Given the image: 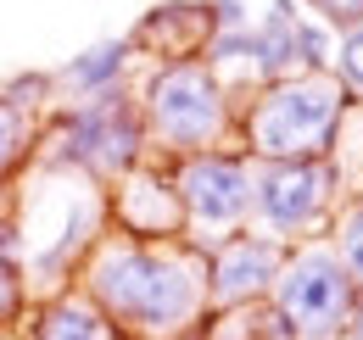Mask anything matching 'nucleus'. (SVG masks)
<instances>
[{"label":"nucleus","instance_id":"nucleus-15","mask_svg":"<svg viewBox=\"0 0 363 340\" xmlns=\"http://www.w3.org/2000/svg\"><path fill=\"white\" fill-rule=\"evenodd\" d=\"M40 145V123L34 112H17L11 101H0V190H11L23 173L34 168V151Z\"/></svg>","mask_w":363,"mask_h":340},{"label":"nucleus","instance_id":"nucleus-25","mask_svg":"<svg viewBox=\"0 0 363 340\" xmlns=\"http://www.w3.org/2000/svg\"><path fill=\"white\" fill-rule=\"evenodd\" d=\"M347 335L363 340V285H358V301H352V324H347Z\"/></svg>","mask_w":363,"mask_h":340},{"label":"nucleus","instance_id":"nucleus-8","mask_svg":"<svg viewBox=\"0 0 363 340\" xmlns=\"http://www.w3.org/2000/svg\"><path fill=\"white\" fill-rule=\"evenodd\" d=\"M174 190L184 207V240H196V246H218L252 223V162L240 145L179 157Z\"/></svg>","mask_w":363,"mask_h":340},{"label":"nucleus","instance_id":"nucleus-20","mask_svg":"<svg viewBox=\"0 0 363 340\" xmlns=\"http://www.w3.org/2000/svg\"><path fill=\"white\" fill-rule=\"evenodd\" d=\"M330 73L363 101V23L341 34V50H330Z\"/></svg>","mask_w":363,"mask_h":340},{"label":"nucleus","instance_id":"nucleus-10","mask_svg":"<svg viewBox=\"0 0 363 340\" xmlns=\"http://www.w3.org/2000/svg\"><path fill=\"white\" fill-rule=\"evenodd\" d=\"M201 256H207V307L224 312V307H263L269 301L285 246L257 229H240L218 246H201Z\"/></svg>","mask_w":363,"mask_h":340},{"label":"nucleus","instance_id":"nucleus-5","mask_svg":"<svg viewBox=\"0 0 363 340\" xmlns=\"http://www.w3.org/2000/svg\"><path fill=\"white\" fill-rule=\"evenodd\" d=\"M50 140L45 162L73 173H90L95 184H118L123 173H135L151 145H145V123H140V106L129 84L101 89V95H84L73 106H56L50 112V128L40 134Z\"/></svg>","mask_w":363,"mask_h":340},{"label":"nucleus","instance_id":"nucleus-11","mask_svg":"<svg viewBox=\"0 0 363 340\" xmlns=\"http://www.w3.org/2000/svg\"><path fill=\"white\" fill-rule=\"evenodd\" d=\"M207 40H213V17L201 0H162L135 23L129 50H145L157 62H190V56H201Z\"/></svg>","mask_w":363,"mask_h":340},{"label":"nucleus","instance_id":"nucleus-9","mask_svg":"<svg viewBox=\"0 0 363 340\" xmlns=\"http://www.w3.org/2000/svg\"><path fill=\"white\" fill-rule=\"evenodd\" d=\"M106 234H123L140 246H168L184 240V207L174 190V162H140L135 173H123L118 184H106Z\"/></svg>","mask_w":363,"mask_h":340},{"label":"nucleus","instance_id":"nucleus-12","mask_svg":"<svg viewBox=\"0 0 363 340\" xmlns=\"http://www.w3.org/2000/svg\"><path fill=\"white\" fill-rule=\"evenodd\" d=\"M23 340H135L129 329H118L84 290H56V296L34 301L17 324Z\"/></svg>","mask_w":363,"mask_h":340},{"label":"nucleus","instance_id":"nucleus-21","mask_svg":"<svg viewBox=\"0 0 363 340\" xmlns=\"http://www.w3.org/2000/svg\"><path fill=\"white\" fill-rule=\"evenodd\" d=\"M0 101H11L17 112H40L45 101H56V84H50V73H17L0 89Z\"/></svg>","mask_w":363,"mask_h":340},{"label":"nucleus","instance_id":"nucleus-14","mask_svg":"<svg viewBox=\"0 0 363 340\" xmlns=\"http://www.w3.org/2000/svg\"><path fill=\"white\" fill-rule=\"evenodd\" d=\"M129 67H135L129 40H101V45H90L84 56H73L67 67H56L50 84H56V89H73V95L84 101V95H101V89H118L123 79H129Z\"/></svg>","mask_w":363,"mask_h":340},{"label":"nucleus","instance_id":"nucleus-26","mask_svg":"<svg viewBox=\"0 0 363 340\" xmlns=\"http://www.w3.org/2000/svg\"><path fill=\"white\" fill-rule=\"evenodd\" d=\"M347 340H358V335H347Z\"/></svg>","mask_w":363,"mask_h":340},{"label":"nucleus","instance_id":"nucleus-16","mask_svg":"<svg viewBox=\"0 0 363 340\" xmlns=\"http://www.w3.org/2000/svg\"><path fill=\"white\" fill-rule=\"evenodd\" d=\"M324 240H330V251L341 256V268L352 273V285H363V190L352 196V201L335 207L330 229H324Z\"/></svg>","mask_w":363,"mask_h":340},{"label":"nucleus","instance_id":"nucleus-27","mask_svg":"<svg viewBox=\"0 0 363 340\" xmlns=\"http://www.w3.org/2000/svg\"><path fill=\"white\" fill-rule=\"evenodd\" d=\"M179 340H190V335H179Z\"/></svg>","mask_w":363,"mask_h":340},{"label":"nucleus","instance_id":"nucleus-4","mask_svg":"<svg viewBox=\"0 0 363 340\" xmlns=\"http://www.w3.org/2000/svg\"><path fill=\"white\" fill-rule=\"evenodd\" d=\"M135 106H140V123H145V145L162 151V162L229 145L235 140V112H240L224 73H213L201 56L151 62V73L140 79Z\"/></svg>","mask_w":363,"mask_h":340},{"label":"nucleus","instance_id":"nucleus-18","mask_svg":"<svg viewBox=\"0 0 363 340\" xmlns=\"http://www.w3.org/2000/svg\"><path fill=\"white\" fill-rule=\"evenodd\" d=\"M23 312H28V273L17 262H0V340L17 335Z\"/></svg>","mask_w":363,"mask_h":340},{"label":"nucleus","instance_id":"nucleus-24","mask_svg":"<svg viewBox=\"0 0 363 340\" xmlns=\"http://www.w3.org/2000/svg\"><path fill=\"white\" fill-rule=\"evenodd\" d=\"M0 262H17L23 268V234H17V217L0 212Z\"/></svg>","mask_w":363,"mask_h":340},{"label":"nucleus","instance_id":"nucleus-3","mask_svg":"<svg viewBox=\"0 0 363 340\" xmlns=\"http://www.w3.org/2000/svg\"><path fill=\"white\" fill-rule=\"evenodd\" d=\"M11 217L23 234V273L62 290L90 256V246L106 234V184H95L90 173L40 162L34 184L23 190V212Z\"/></svg>","mask_w":363,"mask_h":340},{"label":"nucleus","instance_id":"nucleus-7","mask_svg":"<svg viewBox=\"0 0 363 340\" xmlns=\"http://www.w3.org/2000/svg\"><path fill=\"white\" fill-rule=\"evenodd\" d=\"M358 285L330 251V240H296L279 256V273L269 285V307L296 329V340H347Z\"/></svg>","mask_w":363,"mask_h":340},{"label":"nucleus","instance_id":"nucleus-2","mask_svg":"<svg viewBox=\"0 0 363 340\" xmlns=\"http://www.w3.org/2000/svg\"><path fill=\"white\" fill-rule=\"evenodd\" d=\"M363 106L335 73H291L257 84V101L235 112V140L246 162H318L335 157L347 112Z\"/></svg>","mask_w":363,"mask_h":340},{"label":"nucleus","instance_id":"nucleus-17","mask_svg":"<svg viewBox=\"0 0 363 340\" xmlns=\"http://www.w3.org/2000/svg\"><path fill=\"white\" fill-rule=\"evenodd\" d=\"M190 340H263V307H224V312L207 307Z\"/></svg>","mask_w":363,"mask_h":340},{"label":"nucleus","instance_id":"nucleus-19","mask_svg":"<svg viewBox=\"0 0 363 340\" xmlns=\"http://www.w3.org/2000/svg\"><path fill=\"white\" fill-rule=\"evenodd\" d=\"M330 50H335V34L318 28L313 17L296 23V73H330Z\"/></svg>","mask_w":363,"mask_h":340},{"label":"nucleus","instance_id":"nucleus-13","mask_svg":"<svg viewBox=\"0 0 363 340\" xmlns=\"http://www.w3.org/2000/svg\"><path fill=\"white\" fill-rule=\"evenodd\" d=\"M296 0H269L263 23L252 28V79L274 84V79H291L296 73Z\"/></svg>","mask_w":363,"mask_h":340},{"label":"nucleus","instance_id":"nucleus-1","mask_svg":"<svg viewBox=\"0 0 363 340\" xmlns=\"http://www.w3.org/2000/svg\"><path fill=\"white\" fill-rule=\"evenodd\" d=\"M79 290L135 340H179L207 312V256L196 240L140 246L101 234L79 262Z\"/></svg>","mask_w":363,"mask_h":340},{"label":"nucleus","instance_id":"nucleus-6","mask_svg":"<svg viewBox=\"0 0 363 340\" xmlns=\"http://www.w3.org/2000/svg\"><path fill=\"white\" fill-rule=\"evenodd\" d=\"M347 168L341 157H318V162H252V223L257 234H269L279 246L296 240H324L330 217L341 207Z\"/></svg>","mask_w":363,"mask_h":340},{"label":"nucleus","instance_id":"nucleus-22","mask_svg":"<svg viewBox=\"0 0 363 340\" xmlns=\"http://www.w3.org/2000/svg\"><path fill=\"white\" fill-rule=\"evenodd\" d=\"M308 11H318L313 23L318 28H330V34H347V28H358L363 23V0H302Z\"/></svg>","mask_w":363,"mask_h":340},{"label":"nucleus","instance_id":"nucleus-23","mask_svg":"<svg viewBox=\"0 0 363 340\" xmlns=\"http://www.w3.org/2000/svg\"><path fill=\"white\" fill-rule=\"evenodd\" d=\"M201 6H207V17H213V34H224V28H252L246 0H201Z\"/></svg>","mask_w":363,"mask_h":340}]
</instances>
